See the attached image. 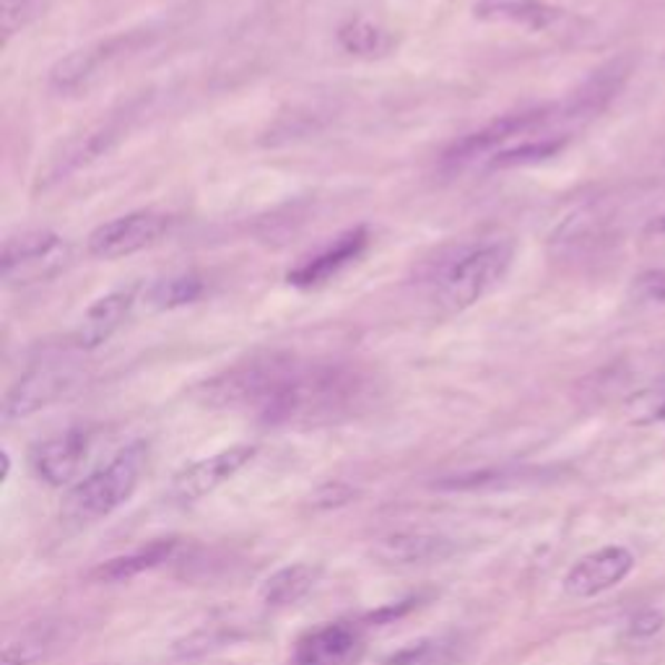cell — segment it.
<instances>
[{
    "instance_id": "24",
    "label": "cell",
    "mask_w": 665,
    "mask_h": 665,
    "mask_svg": "<svg viewBox=\"0 0 665 665\" xmlns=\"http://www.w3.org/2000/svg\"><path fill=\"white\" fill-rule=\"evenodd\" d=\"M203 294V281L195 273H179V276H169L154 284L151 292H148V300H151L154 307L159 310H175L183 307V304H190Z\"/></svg>"
},
{
    "instance_id": "20",
    "label": "cell",
    "mask_w": 665,
    "mask_h": 665,
    "mask_svg": "<svg viewBox=\"0 0 665 665\" xmlns=\"http://www.w3.org/2000/svg\"><path fill=\"white\" fill-rule=\"evenodd\" d=\"M177 551V541L172 538H164V541H154L148 546H140V549L123 554V557H115L105 561L94 569V580L105 583V585H117V583H128L133 577L148 573V569L162 567L164 561L172 559V554Z\"/></svg>"
},
{
    "instance_id": "17",
    "label": "cell",
    "mask_w": 665,
    "mask_h": 665,
    "mask_svg": "<svg viewBox=\"0 0 665 665\" xmlns=\"http://www.w3.org/2000/svg\"><path fill=\"white\" fill-rule=\"evenodd\" d=\"M362 643V632L356 624L335 622L325 624L307 637L296 643L294 663L296 665H343L351 655L359 651Z\"/></svg>"
},
{
    "instance_id": "25",
    "label": "cell",
    "mask_w": 665,
    "mask_h": 665,
    "mask_svg": "<svg viewBox=\"0 0 665 665\" xmlns=\"http://www.w3.org/2000/svg\"><path fill=\"white\" fill-rule=\"evenodd\" d=\"M50 3L52 0H0V29L6 42L42 19Z\"/></svg>"
},
{
    "instance_id": "9",
    "label": "cell",
    "mask_w": 665,
    "mask_h": 665,
    "mask_svg": "<svg viewBox=\"0 0 665 665\" xmlns=\"http://www.w3.org/2000/svg\"><path fill=\"white\" fill-rule=\"evenodd\" d=\"M172 229V216L164 211H130V214L115 216L99 224L89 234V255L99 261H120V257L136 255L167 237Z\"/></svg>"
},
{
    "instance_id": "18",
    "label": "cell",
    "mask_w": 665,
    "mask_h": 665,
    "mask_svg": "<svg viewBox=\"0 0 665 665\" xmlns=\"http://www.w3.org/2000/svg\"><path fill=\"white\" fill-rule=\"evenodd\" d=\"M66 622H35L6 637L0 665H39L68 639Z\"/></svg>"
},
{
    "instance_id": "6",
    "label": "cell",
    "mask_w": 665,
    "mask_h": 665,
    "mask_svg": "<svg viewBox=\"0 0 665 665\" xmlns=\"http://www.w3.org/2000/svg\"><path fill=\"white\" fill-rule=\"evenodd\" d=\"M74 261V247L50 229L19 232L3 242L0 278L6 286H37L58 278Z\"/></svg>"
},
{
    "instance_id": "13",
    "label": "cell",
    "mask_w": 665,
    "mask_h": 665,
    "mask_svg": "<svg viewBox=\"0 0 665 665\" xmlns=\"http://www.w3.org/2000/svg\"><path fill=\"white\" fill-rule=\"evenodd\" d=\"M133 304H136L133 289H117V292L101 296L84 312L81 323L76 325L74 335H70V346L76 351H94L105 346L128 320Z\"/></svg>"
},
{
    "instance_id": "5",
    "label": "cell",
    "mask_w": 665,
    "mask_h": 665,
    "mask_svg": "<svg viewBox=\"0 0 665 665\" xmlns=\"http://www.w3.org/2000/svg\"><path fill=\"white\" fill-rule=\"evenodd\" d=\"M151 39L148 29H133L120 31L107 39H97L78 50L68 52L66 58H60L50 70V89L58 94H81L89 91L94 84H99L117 62H123L130 55H138Z\"/></svg>"
},
{
    "instance_id": "19",
    "label": "cell",
    "mask_w": 665,
    "mask_h": 665,
    "mask_svg": "<svg viewBox=\"0 0 665 665\" xmlns=\"http://www.w3.org/2000/svg\"><path fill=\"white\" fill-rule=\"evenodd\" d=\"M476 19L495 23H515L526 29H549L559 19V8L544 0H476Z\"/></svg>"
},
{
    "instance_id": "8",
    "label": "cell",
    "mask_w": 665,
    "mask_h": 665,
    "mask_svg": "<svg viewBox=\"0 0 665 665\" xmlns=\"http://www.w3.org/2000/svg\"><path fill=\"white\" fill-rule=\"evenodd\" d=\"M138 115V107L128 105L109 115L107 120L94 123L81 133H76V136H70L66 144H60L58 151L47 159L45 167L39 169V185L50 187L55 183H62V179L76 175L78 169L89 167V164L113 151L125 138V133L130 130V125Z\"/></svg>"
},
{
    "instance_id": "11",
    "label": "cell",
    "mask_w": 665,
    "mask_h": 665,
    "mask_svg": "<svg viewBox=\"0 0 665 665\" xmlns=\"http://www.w3.org/2000/svg\"><path fill=\"white\" fill-rule=\"evenodd\" d=\"M632 569H635V554L624 546H604L575 561L565 577V593L577 600L596 598L627 580Z\"/></svg>"
},
{
    "instance_id": "23",
    "label": "cell",
    "mask_w": 665,
    "mask_h": 665,
    "mask_svg": "<svg viewBox=\"0 0 665 665\" xmlns=\"http://www.w3.org/2000/svg\"><path fill=\"white\" fill-rule=\"evenodd\" d=\"M624 417L635 427H653L665 421V380L653 382L643 390H635L624 401Z\"/></svg>"
},
{
    "instance_id": "27",
    "label": "cell",
    "mask_w": 665,
    "mask_h": 665,
    "mask_svg": "<svg viewBox=\"0 0 665 665\" xmlns=\"http://www.w3.org/2000/svg\"><path fill=\"white\" fill-rule=\"evenodd\" d=\"M632 300L637 304H665V268L639 273L632 284Z\"/></svg>"
},
{
    "instance_id": "22",
    "label": "cell",
    "mask_w": 665,
    "mask_h": 665,
    "mask_svg": "<svg viewBox=\"0 0 665 665\" xmlns=\"http://www.w3.org/2000/svg\"><path fill=\"white\" fill-rule=\"evenodd\" d=\"M339 42L346 52L359 58H382L395 47V39L388 29L366 19H351L339 29Z\"/></svg>"
},
{
    "instance_id": "15",
    "label": "cell",
    "mask_w": 665,
    "mask_h": 665,
    "mask_svg": "<svg viewBox=\"0 0 665 665\" xmlns=\"http://www.w3.org/2000/svg\"><path fill=\"white\" fill-rule=\"evenodd\" d=\"M458 551V544L440 534H393L374 544V557L382 565L413 567L444 561Z\"/></svg>"
},
{
    "instance_id": "2",
    "label": "cell",
    "mask_w": 665,
    "mask_h": 665,
    "mask_svg": "<svg viewBox=\"0 0 665 665\" xmlns=\"http://www.w3.org/2000/svg\"><path fill=\"white\" fill-rule=\"evenodd\" d=\"M515 261V242L510 237H487L463 245L440 265L432 278V300L440 310H471L483 296L502 284Z\"/></svg>"
},
{
    "instance_id": "4",
    "label": "cell",
    "mask_w": 665,
    "mask_h": 665,
    "mask_svg": "<svg viewBox=\"0 0 665 665\" xmlns=\"http://www.w3.org/2000/svg\"><path fill=\"white\" fill-rule=\"evenodd\" d=\"M148 450L144 442H133L97 471L86 476L70 489L66 499V515L76 522H94L113 515L138 489L146 471Z\"/></svg>"
},
{
    "instance_id": "12",
    "label": "cell",
    "mask_w": 665,
    "mask_h": 665,
    "mask_svg": "<svg viewBox=\"0 0 665 665\" xmlns=\"http://www.w3.org/2000/svg\"><path fill=\"white\" fill-rule=\"evenodd\" d=\"M255 452L257 450L253 444H237V448L195 460V463L185 466L175 476L172 489H175V495L183 502H198V499L214 495L218 487H224L226 481L234 479L255 458Z\"/></svg>"
},
{
    "instance_id": "14",
    "label": "cell",
    "mask_w": 665,
    "mask_h": 665,
    "mask_svg": "<svg viewBox=\"0 0 665 665\" xmlns=\"http://www.w3.org/2000/svg\"><path fill=\"white\" fill-rule=\"evenodd\" d=\"M632 68H635L632 55H622V58L598 68L565 105H559L565 120H585V117H593L598 115L600 109H606L616 99V94L624 89Z\"/></svg>"
},
{
    "instance_id": "26",
    "label": "cell",
    "mask_w": 665,
    "mask_h": 665,
    "mask_svg": "<svg viewBox=\"0 0 665 665\" xmlns=\"http://www.w3.org/2000/svg\"><path fill=\"white\" fill-rule=\"evenodd\" d=\"M448 653L450 645L444 639H421V643H413L390 655L382 665H440L448 658Z\"/></svg>"
},
{
    "instance_id": "10",
    "label": "cell",
    "mask_w": 665,
    "mask_h": 665,
    "mask_svg": "<svg viewBox=\"0 0 665 665\" xmlns=\"http://www.w3.org/2000/svg\"><path fill=\"white\" fill-rule=\"evenodd\" d=\"M94 440H97V432L91 427L66 429L31 450V468L50 487H66L76 481L84 466L89 463Z\"/></svg>"
},
{
    "instance_id": "21",
    "label": "cell",
    "mask_w": 665,
    "mask_h": 665,
    "mask_svg": "<svg viewBox=\"0 0 665 665\" xmlns=\"http://www.w3.org/2000/svg\"><path fill=\"white\" fill-rule=\"evenodd\" d=\"M323 569L310 561H300V565H289L278 573H273L261 588V600L271 608L294 606L296 600H302L307 593L315 588Z\"/></svg>"
},
{
    "instance_id": "3",
    "label": "cell",
    "mask_w": 665,
    "mask_h": 665,
    "mask_svg": "<svg viewBox=\"0 0 665 665\" xmlns=\"http://www.w3.org/2000/svg\"><path fill=\"white\" fill-rule=\"evenodd\" d=\"M559 120H565L561 107H536L502 115L489 125H483V128L456 140L442 154V167L448 172H487L499 154L528 144V140L546 138V130Z\"/></svg>"
},
{
    "instance_id": "7",
    "label": "cell",
    "mask_w": 665,
    "mask_h": 665,
    "mask_svg": "<svg viewBox=\"0 0 665 665\" xmlns=\"http://www.w3.org/2000/svg\"><path fill=\"white\" fill-rule=\"evenodd\" d=\"M84 370L74 359H42L13 382L3 401V421H21L76 393Z\"/></svg>"
},
{
    "instance_id": "16",
    "label": "cell",
    "mask_w": 665,
    "mask_h": 665,
    "mask_svg": "<svg viewBox=\"0 0 665 665\" xmlns=\"http://www.w3.org/2000/svg\"><path fill=\"white\" fill-rule=\"evenodd\" d=\"M366 245H370V234H366V229H351L343 234V237L335 239L331 247H325L323 253L310 257L300 268L289 273V284L304 289L325 284V281L339 276L346 265L354 263L356 257L364 253Z\"/></svg>"
},
{
    "instance_id": "1",
    "label": "cell",
    "mask_w": 665,
    "mask_h": 665,
    "mask_svg": "<svg viewBox=\"0 0 665 665\" xmlns=\"http://www.w3.org/2000/svg\"><path fill=\"white\" fill-rule=\"evenodd\" d=\"M374 390L362 364L263 354L203 382L201 395L214 409L253 411L271 427H323L364 411Z\"/></svg>"
},
{
    "instance_id": "28",
    "label": "cell",
    "mask_w": 665,
    "mask_h": 665,
    "mask_svg": "<svg viewBox=\"0 0 665 665\" xmlns=\"http://www.w3.org/2000/svg\"><path fill=\"white\" fill-rule=\"evenodd\" d=\"M663 624H665V614L661 608H645V612H639L635 619L629 622V637H637V639L653 637L663 629Z\"/></svg>"
}]
</instances>
